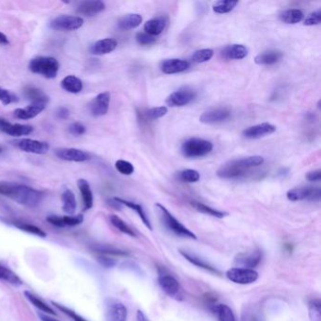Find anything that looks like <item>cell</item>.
Wrapping results in <instances>:
<instances>
[{"mask_svg":"<svg viewBox=\"0 0 321 321\" xmlns=\"http://www.w3.org/2000/svg\"><path fill=\"white\" fill-rule=\"evenodd\" d=\"M110 103V93L105 91L99 93L89 105V110L94 117H101L108 113Z\"/></svg>","mask_w":321,"mask_h":321,"instance_id":"12","label":"cell"},{"mask_svg":"<svg viewBox=\"0 0 321 321\" xmlns=\"http://www.w3.org/2000/svg\"><path fill=\"white\" fill-rule=\"evenodd\" d=\"M69 132L73 135V136H81L86 133V128L84 125H82L81 122L76 121L70 125L69 127Z\"/></svg>","mask_w":321,"mask_h":321,"instance_id":"52","label":"cell"},{"mask_svg":"<svg viewBox=\"0 0 321 321\" xmlns=\"http://www.w3.org/2000/svg\"><path fill=\"white\" fill-rule=\"evenodd\" d=\"M304 17L303 11L299 9H290L280 13L279 18L285 24H294L302 22Z\"/></svg>","mask_w":321,"mask_h":321,"instance_id":"31","label":"cell"},{"mask_svg":"<svg viewBox=\"0 0 321 321\" xmlns=\"http://www.w3.org/2000/svg\"><path fill=\"white\" fill-rule=\"evenodd\" d=\"M157 210H158L159 218L161 219L164 226L168 229V230L174 233L175 235L184 238H191V239H197L196 235L192 233L191 231L188 229L186 226L184 225L172 216V214L165 207V206L157 204L156 205Z\"/></svg>","mask_w":321,"mask_h":321,"instance_id":"2","label":"cell"},{"mask_svg":"<svg viewBox=\"0 0 321 321\" xmlns=\"http://www.w3.org/2000/svg\"><path fill=\"white\" fill-rule=\"evenodd\" d=\"M180 254H181L188 262H190L191 264H193L195 266L201 267V268H203V269H206V271L216 273V274L219 273L217 268H215V267H213L212 266H210L209 264H207L205 261L202 260V259H200V258H199L198 256H196V255H191V254H189L188 252H185V251H182V250H180Z\"/></svg>","mask_w":321,"mask_h":321,"instance_id":"32","label":"cell"},{"mask_svg":"<svg viewBox=\"0 0 321 321\" xmlns=\"http://www.w3.org/2000/svg\"><path fill=\"white\" fill-rule=\"evenodd\" d=\"M39 317L41 318V320L42 321H60L58 320V319H55V318L51 317V316H49L47 314H42V313L39 314Z\"/></svg>","mask_w":321,"mask_h":321,"instance_id":"57","label":"cell"},{"mask_svg":"<svg viewBox=\"0 0 321 321\" xmlns=\"http://www.w3.org/2000/svg\"><path fill=\"white\" fill-rule=\"evenodd\" d=\"M214 313L219 321H236V316L226 304H218L214 307Z\"/></svg>","mask_w":321,"mask_h":321,"instance_id":"36","label":"cell"},{"mask_svg":"<svg viewBox=\"0 0 321 321\" xmlns=\"http://www.w3.org/2000/svg\"><path fill=\"white\" fill-rule=\"evenodd\" d=\"M258 276V273L255 269L241 267H232L226 273L227 279L238 285H251L257 281Z\"/></svg>","mask_w":321,"mask_h":321,"instance_id":"7","label":"cell"},{"mask_svg":"<svg viewBox=\"0 0 321 321\" xmlns=\"http://www.w3.org/2000/svg\"><path fill=\"white\" fill-rule=\"evenodd\" d=\"M308 309L311 321H321V303L318 299L310 302Z\"/></svg>","mask_w":321,"mask_h":321,"instance_id":"43","label":"cell"},{"mask_svg":"<svg viewBox=\"0 0 321 321\" xmlns=\"http://www.w3.org/2000/svg\"><path fill=\"white\" fill-rule=\"evenodd\" d=\"M114 200H115L118 204H120L121 206H126L127 207H128V208L134 210L135 212L139 215V218L142 220V223L145 225L146 227H147L149 230L153 229V228H152L151 224H150V220H149V218L147 217L145 211L143 210L142 206L139 205V204H136V203L130 202V201L124 200V199H121V198H114Z\"/></svg>","mask_w":321,"mask_h":321,"instance_id":"28","label":"cell"},{"mask_svg":"<svg viewBox=\"0 0 321 321\" xmlns=\"http://www.w3.org/2000/svg\"><path fill=\"white\" fill-rule=\"evenodd\" d=\"M116 170L124 176H131L134 172V166L127 160H117L115 163Z\"/></svg>","mask_w":321,"mask_h":321,"instance_id":"46","label":"cell"},{"mask_svg":"<svg viewBox=\"0 0 321 321\" xmlns=\"http://www.w3.org/2000/svg\"><path fill=\"white\" fill-rule=\"evenodd\" d=\"M167 24V19L165 17H157L147 21L144 24L145 33L151 36H158L163 32Z\"/></svg>","mask_w":321,"mask_h":321,"instance_id":"26","label":"cell"},{"mask_svg":"<svg viewBox=\"0 0 321 321\" xmlns=\"http://www.w3.org/2000/svg\"><path fill=\"white\" fill-rule=\"evenodd\" d=\"M214 51L212 49H200L194 52L191 56V61L195 63H204L206 61H210L212 59Z\"/></svg>","mask_w":321,"mask_h":321,"instance_id":"41","label":"cell"},{"mask_svg":"<svg viewBox=\"0 0 321 321\" xmlns=\"http://www.w3.org/2000/svg\"><path fill=\"white\" fill-rule=\"evenodd\" d=\"M0 280L6 281L8 283L14 285H22V281L14 273L7 267L0 266Z\"/></svg>","mask_w":321,"mask_h":321,"instance_id":"40","label":"cell"},{"mask_svg":"<svg viewBox=\"0 0 321 321\" xmlns=\"http://www.w3.org/2000/svg\"><path fill=\"white\" fill-rule=\"evenodd\" d=\"M18 101V97L16 96L12 91H8L6 89L0 88V102L3 105H10Z\"/></svg>","mask_w":321,"mask_h":321,"instance_id":"48","label":"cell"},{"mask_svg":"<svg viewBox=\"0 0 321 321\" xmlns=\"http://www.w3.org/2000/svg\"><path fill=\"white\" fill-rule=\"evenodd\" d=\"M118 45V42L112 38H106L93 43L90 48L91 54L102 56L113 52Z\"/></svg>","mask_w":321,"mask_h":321,"instance_id":"21","label":"cell"},{"mask_svg":"<svg viewBox=\"0 0 321 321\" xmlns=\"http://www.w3.org/2000/svg\"><path fill=\"white\" fill-rule=\"evenodd\" d=\"M0 194L28 207H35L43 201V191L26 185L15 183L0 182Z\"/></svg>","mask_w":321,"mask_h":321,"instance_id":"1","label":"cell"},{"mask_svg":"<svg viewBox=\"0 0 321 321\" xmlns=\"http://www.w3.org/2000/svg\"><path fill=\"white\" fill-rule=\"evenodd\" d=\"M142 22V17L139 13H129L121 17L118 22V28L121 31H130L138 28Z\"/></svg>","mask_w":321,"mask_h":321,"instance_id":"27","label":"cell"},{"mask_svg":"<svg viewBox=\"0 0 321 321\" xmlns=\"http://www.w3.org/2000/svg\"><path fill=\"white\" fill-rule=\"evenodd\" d=\"M29 69L32 73L41 75L47 79H53L58 76L60 63L53 57H36L30 61Z\"/></svg>","mask_w":321,"mask_h":321,"instance_id":"3","label":"cell"},{"mask_svg":"<svg viewBox=\"0 0 321 321\" xmlns=\"http://www.w3.org/2000/svg\"><path fill=\"white\" fill-rule=\"evenodd\" d=\"M62 209L69 216H73L77 209V200L75 193L71 189H66L61 195Z\"/></svg>","mask_w":321,"mask_h":321,"instance_id":"30","label":"cell"},{"mask_svg":"<svg viewBox=\"0 0 321 321\" xmlns=\"http://www.w3.org/2000/svg\"><path fill=\"white\" fill-rule=\"evenodd\" d=\"M24 297L27 298V300L32 303L36 308L39 310H41L43 313L45 314H50V315H56V313L54 312V310L52 308H50L47 304L43 303V301H41L39 298L36 297L35 295H33L31 292L29 291H24Z\"/></svg>","mask_w":321,"mask_h":321,"instance_id":"37","label":"cell"},{"mask_svg":"<svg viewBox=\"0 0 321 321\" xmlns=\"http://www.w3.org/2000/svg\"><path fill=\"white\" fill-rule=\"evenodd\" d=\"M55 155L61 160L72 162H85L91 158L89 153L77 148H59L56 149Z\"/></svg>","mask_w":321,"mask_h":321,"instance_id":"11","label":"cell"},{"mask_svg":"<svg viewBox=\"0 0 321 321\" xmlns=\"http://www.w3.org/2000/svg\"><path fill=\"white\" fill-rule=\"evenodd\" d=\"M0 131L12 137L27 136L33 132V127L30 125L11 124L4 118H0Z\"/></svg>","mask_w":321,"mask_h":321,"instance_id":"14","label":"cell"},{"mask_svg":"<svg viewBox=\"0 0 321 321\" xmlns=\"http://www.w3.org/2000/svg\"><path fill=\"white\" fill-rule=\"evenodd\" d=\"M56 115H57V117H58L59 119L66 120V119L69 118V116H70V110L67 109V108H65V107H61V108H59L58 110H57Z\"/></svg>","mask_w":321,"mask_h":321,"instance_id":"54","label":"cell"},{"mask_svg":"<svg viewBox=\"0 0 321 321\" xmlns=\"http://www.w3.org/2000/svg\"><path fill=\"white\" fill-rule=\"evenodd\" d=\"M321 22V10L318 9L315 12L310 13L308 17L304 20V26H316L320 24Z\"/></svg>","mask_w":321,"mask_h":321,"instance_id":"50","label":"cell"},{"mask_svg":"<svg viewBox=\"0 0 321 321\" xmlns=\"http://www.w3.org/2000/svg\"><path fill=\"white\" fill-rule=\"evenodd\" d=\"M262 259V254L259 250H255L252 253H242L236 255L234 265L236 267L254 269Z\"/></svg>","mask_w":321,"mask_h":321,"instance_id":"15","label":"cell"},{"mask_svg":"<svg viewBox=\"0 0 321 321\" xmlns=\"http://www.w3.org/2000/svg\"><path fill=\"white\" fill-rule=\"evenodd\" d=\"M94 251H96L98 253H101L104 255H128V254L127 252L120 250V249L115 248V247H112V246H106V245H99L93 248Z\"/></svg>","mask_w":321,"mask_h":321,"instance_id":"45","label":"cell"},{"mask_svg":"<svg viewBox=\"0 0 321 321\" xmlns=\"http://www.w3.org/2000/svg\"><path fill=\"white\" fill-rule=\"evenodd\" d=\"M275 131H276L275 126L268 122H263L244 129L242 135L246 139H256L273 134Z\"/></svg>","mask_w":321,"mask_h":321,"instance_id":"16","label":"cell"},{"mask_svg":"<svg viewBox=\"0 0 321 321\" xmlns=\"http://www.w3.org/2000/svg\"><path fill=\"white\" fill-rule=\"evenodd\" d=\"M248 55V49L246 48L242 44H230L225 46V48L221 50L220 56L225 60H242L246 58Z\"/></svg>","mask_w":321,"mask_h":321,"instance_id":"22","label":"cell"},{"mask_svg":"<svg viewBox=\"0 0 321 321\" xmlns=\"http://www.w3.org/2000/svg\"><path fill=\"white\" fill-rule=\"evenodd\" d=\"M98 261L103 265L104 267H111L115 265V261L105 255L98 257Z\"/></svg>","mask_w":321,"mask_h":321,"instance_id":"55","label":"cell"},{"mask_svg":"<svg viewBox=\"0 0 321 321\" xmlns=\"http://www.w3.org/2000/svg\"><path fill=\"white\" fill-rule=\"evenodd\" d=\"M212 150V142L200 138L187 139L181 146L183 156L188 158H203L210 154Z\"/></svg>","mask_w":321,"mask_h":321,"instance_id":"4","label":"cell"},{"mask_svg":"<svg viewBox=\"0 0 321 321\" xmlns=\"http://www.w3.org/2000/svg\"><path fill=\"white\" fill-rule=\"evenodd\" d=\"M190 66L189 62L181 59H170L166 60L161 63L160 69L166 75H174V73H182L188 70Z\"/></svg>","mask_w":321,"mask_h":321,"instance_id":"18","label":"cell"},{"mask_svg":"<svg viewBox=\"0 0 321 321\" xmlns=\"http://www.w3.org/2000/svg\"><path fill=\"white\" fill-rule=\"evenodd\" d=\"M84 24V20L76 15H60L53 19L50 23L51 29L58 31H75Z\"/></svg>","mask_w":321,"mask_h":321,"instance_id":"6","label":"cell"},{"mask_svg":"<svg viewBox=\"0 0 321 321\" xmlns=\"http://www.w3.org/2000/svg\"><path fill=\"white\" fill-rule=\"evenodd\" d=\"M84 220L83 215L79 214L77 216H64L61 217V224L62 227H66V226H77V225H81Z\"/></svg>","mask_w":321,"mask_h":321,"instance_id":"47","label":"cell"},{"mask_svg":"<svg viewBox=\"0 0 321 321\" xmlns=\"http://www.w3.org/2000/svg\"><path fill=\"white\" fill-rule=\"evenodd\" d=\"M16 145L21 151L35 155H44L49 151L47 142L36 140V139H22L16 142Z\"/></svg>","mask_w":321,"mask_h":321,"instance_id":"13","label":"cell"},{"mask_svg":"<svg viewBox=\"0 0 321 321\" xmlns=\"http://www.w3.org/2000/svg\"><path fill=\"white\" fill-rule=\"evenodd\" d=\"M78 187L81 194L82 202L84 205V209L89 210L93 206V194L91 191V186L85 179H79Z\"/></svg>","mask_w":321,"mask_h":321,"instance_id":"25","label":"cell"},{"mask_svg":"<svg viewBox=\"0 0 321 321\" xmlns=\"http://www.w3.org/2000/svg\"><path fill=\"white\" fill-rule=\"evenodd\" d=\"M0 153H2V148L0 147Z\"/></svg>","mask_w":321,"mask_h":321,"instance_id":"59","label":"cell"},{"mask_svg":"<svg viewBox=\"0 0 321 321\" xmlns=\"http://www.w3.org/2000/svg\"><path fill=\"white\" fill-rule=\"evenodd\" d=\"M136 40L140 45H150L156 43L157 38L151 36L145 32H138L136 35Z\"/></svg>","mask_w":321,"mask_h":321,"instance_id":"49","label":"cell"},{"mask_svg":"<svg viewBox=\"0 0 321 321\" xmlns=\"http://www.w3.org/2000/svg\"><path fill=\"white\" fill-rule=\"evenodd\" d=\"M195 97L196 91L192 89H189L188 87H185L170 93L166 100V103L171 108L184 107L191 103L195 99Z\"/></svg>","mask_w":321,"mask_h":321,"instance_id":"9","label":"cell"},{"mask_svg":"<svg viewBox=\"0 0 321 321\" xmlns=\"http://www.w3.org/2000/svg\"><path fill=\"white\" fill-rule=\"evenodd\" d=\"M53 305H55L57 308L59 310H61L62 313H64L65 315H69L70 317H72L73 320L75 321H87L82 317V316H80V315H78L77 313H75L72 310L68 309L66 308L65 306H63V305H61V304H59V303H54L53 302Z\"/></svg>","mask_w":321,"mask_h":321,"instance_id":"51","label":"cell"},{"mask_svg":"<svg viewBox=\"0 0 321 321\" xmlns=\"http://www.w3.org/2000/svg\"><path fill=\"white\" fill-rule=\"evenodd\" d=\"M128 309L124 303L114 300L109 299L106 301L105 309V319L106 321H127Z\"/></svg>","mask_w":321,"mask_h":321,"instance_id":"8","label":"cell"},{"mask_svg":"<svg viewBox=\"0 0 321 321\" xmlns=\"http://www.w3.org/2000/svg\"><path fill=\"white\" fill-rule=\"evenodd\" d=\"M61 88L70 93H79L83 89V83L81 79L76 76H67L62 79L61 83Z\"/></svg>","mask_w":321,"mask_h":321,"instance_id":"29","label":"cell"},{"mask_svg":"<svg viewBox=\"0 0 321 321\" xmlns=\"http://www.w3.org/2000/svg\"><path fill=\"white\" fill-rule=\"evenodd\" d=\"M236 164L241 167L244 170H248L249 169L255 168L261 166L264 163V158L260 156H252L248 158H239V159H235Z\"/></svg>","mask_w":321,"mask_h":321,"instance_id":"34","label":"cell"},{"mask_svg":"<svg viewBox=\"0 0 321 321\" xmlns=\"http://www.w3.org/2000/svg\"><path fill=\"white\" fill-rule=\"evenodd\" d=\"M46 108L43 104L31 103L24 109H16L13 111V115L20 120H31L43 112Z\"/></svg>","mask_w":321,"mask_h":321,"instance_id":"20","label":"cell"},{"mask_svg":"<svg viewBox=\"0 0 321 321\" xmlns=\"http://www.w3.org/2000/svg\"><path fill=\"white\" fill-rule=\"evenodd\" d=\"M230 109L226 108H219L214 109L204 112L200 117L201 122L206 125H215L219 124L230 118Z\"/></svg>","mask_w":321,"mask_h":321,"instance_id":"17","label":"cell"},{"mask_svg":"<svg viewBox=\"0 0 321 321\" xmlns=\"http://www.w3.org/2000/svg\"><path fill=\"white\" fill-rule=\"evenodd\" d=\"M106 9L105 3L100 0L94 1H82L77 7V12L81 15L92 16L103 12Z\"/></svg>","mask_w":321,"mask_h":321,"instance_id":"19","label":"cell"},{"mask_svg":"<svg viewBox=\"0 0 321 321\" xmlns=\"http://www.w3.org/2000/svg\"><path fill=\"white\" fill-rule=\"evenodd\" d=\"M178 178L183 182L196 183L200 180V174L198 170L188 169L178 172Z\"/></svg>","mask_w":321,"mask_h":321,"instance_id":"42","label":"cell"},{"mask_svg":"<svg viewBox=\"0 0 321 321\" xmlns=\"http://www.w3.org/2000/svg\"><path fill=\"white\" fill-rule=\"evenodd\" d=\"M109 219H110L111 225L116 227L118 230L121 231V233L128 235V236H133V237L136 236V233L121 218H119L118 216L111 215L109 217Z\"/></svg>","mask_w":321,"mask_h":321,"instance_id":"39","label":"cell"},{"mask_svg":"<svg viewBox=\"0 0 321 321\" xmlns=\"http://www.w3.org/2000/svg\"><path fill=\"white\" fill-rule=\"evenodd\" d=\"M190 205L193 206L197 211L204 213V214H206V215H209V216H212V217H215V218H223L226 217V216H228V213L223 212V211H219V210H217V209H214L212 207L206 206V205L202 204L200 202L191 201Z\"/></svg>","mask_w":321,"mask_h":321,"instance_id":"33","label":"cell"},{"mask_svg":"<svg viewBox=\"0 0 321 321\" xmlns=\"http://www.w3.org/2000/svg\"><path fill=\"white\" fill-rule=\"evenodd\" d=\"M168 112V109L166 107H157V108H152V109H145L141 111L140 117L145 120V121H153L157 120L161 117L166 115Z\"/></svg>","mask_w":321,"mask_h":321,"instance_id":"35","label":"cell"},{"mask_svg":"<svg viewBox=\"0 0 321 321\" xmlns=\"http://www.w3.org/2000/svg\"><path fill=\"white\" fill-rule=\"evenodd\" d=\"M237 4H238L237 1H233V0L217 1L213 4V12L218 13V14L228 13V12H232L236 8Z\"/></svg>","mask_w":321,"mask_h":321,"instance_id":"38","label":"cell"},{"mask_svg":"<svg viewBox=\"0 0 321 321\" xmlns=\"http://www.w3.org/2000/svg\"><path fill=\"white\" fill-rule=\"evenodd\" d=\"M24 95L31 103L43 104L49 102V97L42 90L34 86H28L24 89Z\"/></svg>","mask_w":321,"mask_h":321,"instance_id":"24","label":"cell"},{"mask_svg":"<svg viewBox=\"0 0 321 321\" xmlns=\"http://www.w3.org/2000/svg\"><path fill=\"white\" fill-rule=\"evenodd\" d=\"M10 42H9V39L7 38L6 35L4 34V33H2L1 31H0V44H2V45H7V44H9Z\"/></svg>","mask_w":321,"mask_h":321,"instance_id":"58","label":"cell"},{"mask_svg":"<svg viewBox=\"0 0 321 321\" xmlns=\"http://www.w3.org/2000/svg\"><path fill=\"white\" fill-rule=\"evenodd\" d=\"M14 225L20 230L27 232L31 235H34V236H39V237H45L46 236V234L41 228L37 227L35 225L24 224V223H16V224H14Z\"/></svg>","mask_w":321,"mask_h":321,"instance_id":"44","label":"cell"},{"mask_svg":"<svg viewBox=\"0 0 321 321\" xmlns=\"http://www.w3.org/2000/svg\"><path fill=\"white\" fill-rule=\"evenodd\" d=\"M284 54L279 50H268L257 55L255 61L258 65H273L282 60Z\"/></svg>","mask_w":321,"mask_h":321,"instance_id":"23","label":"cell"},{"mask_svg":"<svg viewBox=\"0 0 321 321\" xmlns=\"http://www.w3.org/2000/svg\"><path fill=\"white\" fill-rule=\"evenodd\" d=\"M137 321H149V319L146 317L144 313L140 310H138L137 312Z\"/></svg>","mask_w":321,"mask_h":321,"instance_id":"56","label":"cell"},{"mask_svg":"<svg viewBox=\"0 0 321 321\" xmlns=\"http://www.w3.org/2000/svg\"><path fill=\"white\" fill-rule=\"evenodd\" d=\"M158 285L161 287L165 294L176 301L184 300V292L179 282L174 276L168 273H159Z\"/></svg>","mask_w":321,"mask_h":321,"instance_id":"5","label":"cell"},{"mask_svg":"<svg viewBox=\"0 0 321 321\" xmlns=\"http://www.w3.org/2000/svg\"><path fill=\"white\" fill-rule=\"evenodd\" d=\"M305 177L309 182H319L321 180V170H315L309 171Z\"/></svg>","mask_w":321,"mask_h":321,"instance_id":"53","label":"cell"},{"mask_svg":"<svg viewBox=\"0 0 321 321\" xmlns=\"http://www.w3.org/2000/svg\"><path fill=\"white\" fill-rule=\"evenodd\" d=\"M321 190L319 188L313 187H303L290 189L287 191L286 197L289 201H318L320 200Z\"/></svg>","mask_w":321,"mask_h":321,"instance_id":"10","label":"cell"}]
</instances>
